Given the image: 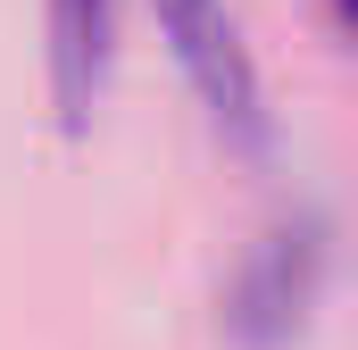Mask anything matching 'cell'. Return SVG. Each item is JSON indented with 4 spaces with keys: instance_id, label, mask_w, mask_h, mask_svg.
Here are the masks:
<instances>
[{
    "instance_id": "1",
    "label": "cell",
    "mask_w": 358,
    "mask_h": 350,
    "mask_svg": "<svg viewBox=\"0 0 358 350\" xmlns=\"http://www.w3.org/2000/svg\"><path fill=\"white\" fill-rule=\"evenodd\" d=\"M150 8H159V34H167L176 67L192 76L208 125H217L234 150L259 159L275 142V125H267V84H259V67H250V50H242L234 8H225V0H150Z\"/></svg>"
},
{
    "instance_id": "2",
    "label": "cell",
    "mask_w": 358,
    "mask_h": 350,
    "mask_svg": "<svg viewBox=\"0 0 358 350\" xmlns=\"http://www.w3.org/2000/svg\"><path fill=\"white\" fill-rule=\"evenodd\" d=\"M317 225H283L259 242V259L242 267V284H234V309H225V326L242 334V350H275L292 326H300V309L317 300Z\"/></svg>"
},
{
    "instance_id": "3",
    "label": "cell",
    "mask_w": 358,
    "mask_h": 350,
    "mask_svg": "<svg viewBox=\"0 0 358 350\" xmlns=\"http://www.w3.org/2000/svg\"><path fill=\"white\" fill-rule=\"evenodd\" d=\"M50 100H59V125L84 134L100 76H108V34H117V0H50Z\"/></svg>"
},
{
    "instance_id": "4",
    "label": "cell",
    "mask_w": 358,
    "mask_h": 350,
    "mask_svg": "<svg viewBox=\"0 0 358 350\" xmlns=\"http://www.w3.org/2000/svg\"><path fill=\"white\" fill-rule=\"evenodd\" d=\"M342 8H350V25H358V0H342Z\"/></svg>"
}]
</instances>
